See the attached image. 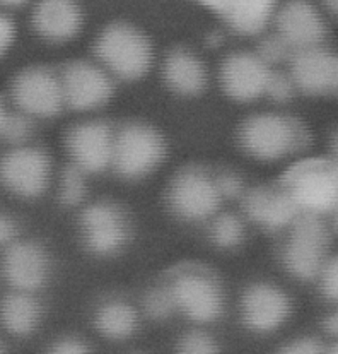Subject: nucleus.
Listing matches in <instances>:
<instances>
[{"mask_svg":"<svg viewBox=\"0 0 338 354\" xmlns=\"http://www.w3.org/2000/svg\"><path fill=\"white\" fill-rule=\"evenodd\" d=\"M237 137L241 147L260 161H277L290 153H299L311 140L299 120L279 113H258L246 118Z\"/></svg>","mask_w":338,"mask_h":354,"instance_id":"nucleus-1","label":"nucleus"},{"mask_svg":"<svg viewBox=\"0 0 338 354\" xmlns=\"http://www.w3.org/2000/svg\"><path fill=\"white\" fill-rule=\"evenodd\" d=\"M96 57L110 74L121 81H139L149 74L154 62L150 39L128 23H113L99 32Z\"/></svg>","mask_w":338,"mask_h":354,"instance_id":"nucleus-2","label":"nucleus"},{"mask_svg":"<svg viewBox=\"0 0 338 354\" xmlns=\"http://www.w3.org/2000/svg\"><path fill=\"white\" fill-rule=\"evenodd\" d=\"M301 212L325 214L338 205V169L332 160L308 158L290 166L280 178Z\"/></svg>","mask_w":338,"mask_h":354,"instance_id":"nucleus-3","label":"nucleus"},{"mask_svg":"<svg viewBox=\"0 0 338 354\" xmlns=\"http://www.w3.org/2000/svg\"><path fill=\"white\" fill-rule=\"evenodd\" d=\"M166 153V140L156 129L147 124H128L115 133L111 166L121 178H143L159 168Z\"/></svg>","mask_w":338,"mask_h":354,"instance_id":"nucleus-4","label":"nucleus"},{"mask_svg":"<svg viewBox=\"0 0 338 354\" xmlns=\"http://www.w3.org/2000/svg\"><path fill=\"white\" fill-rule=\"evenodd\" d=\"M222 195L215 178L200 168L181 169L168 189L171 211L186 221H202L219 211Z\"/></svg>","mask_w":338,"mask_h":354,"instance_id":"nucleus-5","label":"nucleus"},{"mask_svg":"<svg viewBox=\"0 0 338 354\" xmlns=\"http://www.w3.org/2000/svg\"><path fill=\"white\" fill-rule=\"evenodd\" d=\"M328 231L318 214L301 212L292 223V234L284 250V262L299 279H315L323 269Z\"/></svg>","mask_w":338,"mask_h":354,"instance_id":"nucleus-6","label":"nucleus"},{"mask_svg":"<svg viewBox=\"0 0 338 354\" xmlns=\"http://www.w3.org/2000/svg\"><path fill=\"white\" fill-rule=\"evenodd\" d=\"M14 103L30 117H55L66 106L62 81L50 68L30 67L14 77L10 88Z\"/></svg>","mask_w":338,"mask_h":354,"instance_id":"nucleus-7","label":"nucleus"},{"mask_svg":"<svg viewBox=\"0 0 338 354\" xmlns=\"http://www.w3.org/2000/svg\"><path fill=\"white\" fill-rule=\"evenodd\" d=\"M169 290L175 298L176 308L181 310L193 322L208 324L221 317L224 298L210 274L197 269L181 270L171 281Z\"/></svg>","mask_w":338,"mask_h":354,"instance_id":"nucleus-8","label":"nucleus"},{"mask_svg":"<svg viewBox=\"0 0 338 354\" xmlns=\"http://www.w3.org/2000/svg\"><path fill=\"white\" fill-rule=\"evenodd\" d=\"M52 175L48 154L19 146L0 158V183L17 197L34 198L46 190Z\"/></svg>","mask_w":338,"mask_h":354,"instance_id":"nucleus-9","label":"nucleus"},{"mask_svg":"<svg viewBox=\"0 0 338 354\" xmlns=\"http://www.w3.org/2000/svg\"><path fill=\"white\" fill-rule=\"evenodd\" d=\"M63 101L75 111L101 108L113 96V81L106 68L77 60L68 64L60 75Z\"/></svg>","mask_w":338,"mask_h":354,"instance_id":"nucleus-10","label":"nucleus"},{"mask_svg":"<svg viewBox=\"0 0 338 354\" xmlns=\"http://www.w3.org/2000/svg\"><path fill=\"white\" fill-rule=\"evenodd\" d=\"M272 67L258 53H231L221 65L222 91L231 100L250 103L267 93Z\"/></svg>","mask_w":338,"mask_h":354,"instance_id":"nucleus-11","label":"nucleus"},{"mask_svg":"<svg viewBox=\"0 0 338 354\" xmlns=\"http://www.w3.org/2000/svg\"><path fill=\"white\" fill-rule=\"evenodd\" d=\"M72 162L86 173L104 171L113 162L115 133L103 122H84L67 133Z\"/></svg>","mask_w":338,"mask_h":354,"instance_id":"nucleus-12","label":"nucleus"},{"mask_svg":"<svg viewBox=\"0 0 338 354\" xmlns=\"http://www.w3.org/2000/svg\"><path fill=\"white\" fill-rule=\"evenodd\" d=\"M325 32L323 17L308 0H289L277 12V35L292 52L319 46Z\"/></svg>","mask_w":338,"mask_h":354,"instance_id":"nucleus-13","label":"nucleus"},{"mask_svg":"<svg viewBox=\"0 0 338 354\" xmlns=\"http://www.w3.org/2000/svg\"><path fill=\"white\" fill-rule=\"evenodd\" d=\"M2 276L14 290L33 292L45 284L48 257L33 241L10 243L2 259Z\"/></svg>","mask_w":338,"mask_h":354,"instance_id":"nucleus-14","label":"nucleus"},{"mask_svg":"<svg viewBox=\"0 0 338 354\" xmlns=\"http://www.w3.org/2000/svg\"><path fill=\"white\" fill-rule=\"evenodd\" d=\"M338 57L315 46L294 52L290 57V79L306 95H325L335 91Z\"/></svg>","mask_w":338,"mask_h":354,"instance_id":"nucleus-15","label":"nucleus"},{"mask_svg":"<svg viewBox=\"0 0 338 354\" xmlns=\"http://www.w3.org/2000/svg\"><path fill=\"white\" fill-rule=\"evenodd\" d=\"M243 320L251 330L273 332L287 320L290 301L287 295L270 284H255L243 296Z\"/></svg>","mask_w":338,"mask_h":354,"instance_id":"nucleus-16","label":"nucleus"},{"mask_svg":"<svg viewBox=\"0 0 338 354\" xmlns=\"http://www.w3.org/2000/svg\"><path fill=\"white\" fill-rule=\"evenodd\" d=\"M82 231L89 250L98 255L117 252L127 240V221L118 207L95 204L82 212Z\"/></svg>","mask_w":338,"mask_h":354,"instance_id":"nucleus-17","label":"nucleus"},{"mask_svg":"<svg viewBox=\"0 0 338 354\" xmlns=\"http://www.w3.org/2000/svg\"><path fill=\"white\" fill-rule=\"evenodd\" d=\"M217 14L232 31L253 36L265 30L275 14L277 0H195Z\"/></svg>","mask_w":338,"mask_h":354,"instance_id":"nucleus-18","label":"nucleus"},{"mask_svg":"<svg viewBox=\"0 0 338 354\" xmlns=\"http://www.w3.org/2000/svg\"><path fill=\"white\" fill-rule=\"evenodd\" d=\"M84 16L77 0H39L33 12V26L41 38L63 43L82 30Z\"/></svg>","mask_w":338,"mask_h":354,"instance_id":"nucleus-19","label":"nucleus"},{"mask_svg":"<svg viewBox=\"0 0 338 354\" xmlns=\"http://www.w3.org/2000/svg\"><path fill=\"white\" fill-rule=\"evenodd\" d=\"M244 211L265 230L277 231L292 225L301 209L282 187L279 189H255L244 197Z\"/></svg>","mask_w":338,"mask_h":354,"instance_id":"nucleus-20","label":"nucleus"},{"mask_svg":"<svg viewBox=\"0 0 338 354\" xmlns=\"http://www.w3.org/2000/svg\"><path fill=\"white\" fill-rule=\"evenodd\" d=\"M163 77L168 88L179 96H199L207 88V67L200 57L185 48L168 53L163 65Z\"/></svg>","mask_w":338,"mask_h":354,"instance_id":"nucleus-21","label":"nucleus"},{"mask_svg":"<svg viewBox=\"0 0 338 354\" xmlns=\"http://www.w3.org/2000/svg\"><path fill=\"white\" fill-rule=\"evenodd\" d=\"M39 319L41 308L28 291L16 290V292H10L0 301V324L16 337H26L34 332Z\"/></svg>","mask_w":338,"mask_h":354,"instance_id":"nucleus-22","label":"nucleus"},{"mask_svg":"<svg viewBox=\"0 0 338 354\" xmlns=\"http://www.w3.org/2000/svg\"><path fill=\"white\" fill-rule=\"evenodd\" d=\"M96 328L111 341L130 337L137 328V312L128 303H106L96 315Z\"/></svg>","mask_w":338,"mask_h":354,"instance_id":"nucleus-23","label":"nucleus"},{"mask_svg":"<svg viewBox=\"0 0 338 354\" xmlns=\"http://www.w3.org/2000/svg\"><path fill=\"white\" fill-rule=\"evenodd\" d=\"M88 183H86V171H82L74 162L68 165L60 178V201L72 207L79 205L86 198Z\"/></svg>","mask_w":338,"mask_h":354,"instance_id":"nucleus-24","label":"nucleus"},{"mask_svg":"<svg viewBox=\"0 0 338 354\" xmlns=\"http://www.w3.org/2000/svg\"><path fill=\"white\" fill-rule=\"evenodd\" d=\"M212 241L221 248H235L243 241L244 226L235 214H222L214 221L210 230Z\"/></svg>","mask_w":338,"mask_h":354,"instance_id":"nucleus-25","label":"nucleus"},{"mask_svg":"<svg viewBox=\"0 0 338 354\" xmlns=\"http://www.w3.org/2000/svg\"><path fill=\"white\" fill-rule=\"evenodd\" d=\"M143 308H146V313L150 317V319L156 320H164L168 319L172 313V310L176 308L175 298H172L171 290H152L147 292L146 299H143Z\"/></svg>","mask_w":338,"mask_h":354,"instance_id":"nucleus-26","label":"nucleus"},{"mask_svg":"<svg viewBox=\"0 0 338 354\" xmlns=\"http://www.w3.org/2000/svg\"><path fill=\"white\" fill-rule=\"evenodd\" d=\"M31 130H33V127H31V122L26 113H12L6 117L2 133H0V136H2L7 142L21 146V144L26 142V140L30 139Z\"/></svg>","mask_w":338,"mask_h":354,"instance_id":"nucleus-27","label":"nucleus"},{"mask_svg":"<svg viewBox=\"0 0 338 354\" xmlns=\"http://www.w3.org/2000/svg\"><path fill=\"white\" fill-rule=\"evenodd\" d=\"M258 55L272 67L273 64H280L284 62V60L290 59V57L294 55V52L292 48H290V46L275 32V35L268 36V38H265L264 41L260 43V46H258Z\"/></svg>","mask_w":338,"mask_h":354,"instance_id":"nucleus-28","label":"nucleus"},{"mask_svg":"<svg viewBox=\"0 0 338 354\" xmlns=\"http://www.w3.org/2000/svg\"><path fill=\"white\" fill-rule=\"evenodd\" d=\"M179 351L188 354H210L217 351L215 341L202 330H192L179 341Z\"/></svg>","mask_w":338,"mask_h":354,"instance_id":"nucleus-29","label":"nucleus"},{"mask_svg":"<svg viewBox=\"0 0 338 354\" xmlns=\"http://www.w3.org/2000/svg\"><path fill=\"white\" fill-rule=\"evenodd\" d=\"M294 88L296 86H294L290 75L282 74V72H272L265 96L270 97L272 101H277V103H284V101H289L292 97Z\"/></svg>","mask_w":338,"mask_h":354,"instance_id":"nucleus-30","label":"nucleus"},{"mask_svg":"<svg viewBox=\"0 0 338 354\" xmlns=\"http://www.w3.org/2000/svg\"><path fill=\"white\" fill-rule=\"evenodd\" d=\"M323 295L332 301H338V257L330 260L321 269Z\"/></svg>","mask_w":338,"mask_h":354,"instance_id":"nucleus-31","label":"nucleus"},{"mask_svg":"<svg viewBox=\"0 0 338 354\" xmlns=\"http://www.w3.org/2000/svg\"><path fill=\"white\" fill-rule=\"evenodd\" d=\"M215 182H217L222 198H235L243 192V183H241L239 176L232 175V173H222L215 178Z\"/></svg>","mask_w":338,"mask_h":354,"instance_id":"nucleus-32","label":"nucleus"},{"mask_svg":"<svg viewBox=\"0 0 338 354\" xmlns=\"http://www.w3.org/2000/svg\"><path fill=\"white\" fill-rule=\"evenodd\" d=\"M14 38H16V28L14 23L6 16V14L0 12V57L6 55L7 50L12 45Z\"/></svg>","mask_w":338,"mask_h":354,"instance_id":"nucleus-33","label":"nucleus"},{"mask_svg":"<svg viewBox=\"0 0 338 354\" xmlns=\"http://www.w3.org/2000/svg\"><path fill=\"white\" fill-rule=\"evenodd\" d=\"M284 353H292V354H316L321 353L323 348L316 339H297V341L290 342L287 348L282 349Z\"/></svg>","mask_w":338,"mask_h":354,"instance_id":"nucleus-34","label":"nucleus"},{"mask_svg":"<svg viewBox=\"0 0 338 354\" xmlns=\"http://www.w3.org/2000/svg\"><path fill=\"white\" fill-rule=\"evenodd\" d=\"M52 351L60 353V354H79V353H88L89 348L82 344L81 341H77V339L66 337V339H60Z\"/></svg>","mask_w":338,"mask_h":354,"instance_id":"nucleus-35","label":"nucleus"},{"mask_svg":"<svg viewBox=\"0 0 338 354\" xmlns=\"http://www.w3.org/2000/svg\"><path fill=\"white\" fill-rule=\"evenodd\" d=\"M16 223L6 214H0V247L2 245H10L16 238Z\"/></svg>","mask_w":338,"mask_h":354,"instance_id":"nucleus-36","label":"nucleus"},{"mask_svg":"<svg viewBox=\"0 0 338 354\" xmlns=\"http://www.w3.org/2000/svg\"><path fill=\"white\" fill-rule=\"evenodd\" d=\"M325 330L326 334L338 337V312L332 313V315L325 320Z\"/></svg>","mask_w":338,"mask_h":354,"instance_id":"nucleus-37","label":"nucleus"},{"mask_svg":"<svg viewBox=\"0 0 338 354\" xmlns=\"http://www.w3.org/2000/svg\"><path fill=\"white\" fill-rule=\"evenodd\" d=\"M28 0H0V6L7 7V9H14V7L24 6Z\"/></svg>","mask_w":338,"mask_h":354,"instance_id":"nucleus-38","label":"nucleus"},{"mask_svg":"<svg viewBox=\"0 0 338 354\" xmlns=\"http://www.w3.org/2000/svg\"><path fill=\"white\" fill-rule=\"evenodd\" d=\"M332 149H333V162H335L337 169H338V132L333 136V140H332Z\"/></svg>","mask_w":338,"mask_h":354,"instance_id":"nucleus-39","label":"nucleus"},{"mask_svg":"<svg viewBox=\"0 0 338 354\" xmlns=\"http://www.w3.org/2000/svg\"><path fill=\"white\" fill-rule=\"evenodd\" d=\"M323 2H325L326 9H328L330 12L338 16V0H323Z\"/></svg>","mask_w":338,"mask_h":354,"instance_id":"nucleus-40","label":"nucleus"},{"mask_svg":"<svg viewBox=\"0 0 338 354\" xmlns=\"http://www.w3.org/2000/svg\"><path fill=\"white\" fill-rule=\"evenodd\" d=\"M6 110H3V104H2V100H0V133H2V127H3V122H6Z\"/></svg>","mask_w":338,"mask_h":354,"instance_id":"nucleus-41","label":"nucleus"},{"mask_svg":"<svg viewBox=\"0 0 338 354\" xmlns=\"http://www.w3.org/2000/svg\"><path fill=\"white\" fill-rule=\"evenodd\" d=\"M330 353H337L338 354V342H335V344H333L332 348H330Z\"/></svg>","mask_w":338,"mask_h":354,"instance_id":"nucleus-42","label":"nucleus"},{"mask_svg":"<svg viewBox=\"0 0 338 354\" xmlns=\"http://www.w3.org/2000/svg\"><path fill=\"white\" fill-rule=\"evenodd\" d=\"M335 226H337V230H338V205H337V209H335Z\"/></svg>","mask_w":338,"mask_h":354,"instance_id":"nucleus-43","label":"nucleus"},{"mask_svg":"<svg viewBox=\"0 0 338 354\" xmlns=\"http://www.w3.org/2000/svg\"><path fill=\"white\" fill-rule=\"evenodd\" d=\"M335 91H338V72H337V86H335Z\"/></svg>","mask_w":338,"mask_h":354,"instance_id":"nucleus-44","label":"nucleus"},{"mask_svg":"<svg viewBox=\"0 0 338 354\" xmlns=\"http://www.w3.org/2000/svg\"><path fill=\"white\" fill-rule=\"evenodd\" d=\"M3 351V348H2V342H0V353H2Z\"/></svg>","mask_w":338,"mask_h":354,"instance_id":"nucleus-45","label":"nucleus"}]
</instances>
